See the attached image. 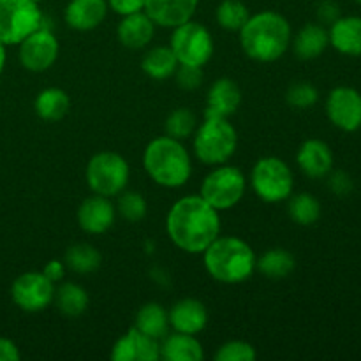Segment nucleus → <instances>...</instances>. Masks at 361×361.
<instances>
[{
	"mask_svg": "<svg viewBox=\"0 0 361 361\" xmlns=\"http://www.w3.org/2000/svg\"><path fill=\"white\" fill-rule=\"evenodd\" d=\"M166 231L180 250L203 254L221 235L219 210L201 196H185L169 208Z\"/></svg>",
	"mask_w": 361,
	"mask_h": 361,
	"instance_id": "nucleus-1",
	"label": "nucleus"
},
{
	"mask_svg": "<svg viewBox=\"0 0 361 361\" xmlns=\"http://www.w3.org/2000/svg\"><path fill=\"white\" fill-rule=\"evenodd\" d=\"M240 44L245 55L256 62H275L291 44V25L275 11L249 16L240 28Z\"/></svg>",
	"mask_w": 361,
	"mask_h": 361,
	"instance_id": "nucleus-2",
	"label": "nucleus"
},
{
	"mask_svg": "<svg viewBox=\"0 0 361 361\" xmlns=\"http://www.w3.org/2000/svg\"><path fill=\"white\" fill-rule=\"evenodd\" d=\"M204 268L212 279L222 284H242L256 270L252 247L236 236L219 235L203 252Z\"/></svg>",
	"mask_w": 361,
	"mask_h": 361,
	"instance_id": "nucleus-3",
	"label": "nucleus"
},
{
	"mask_svg": "<svg viewBox=\"0 0 361 361\" xmlns=\"http://www.w3.org/2000/svg\"><path fill=\"white\" fill-rule=\"evenodd\" d=\"M145 171L155 183L176 189L189 182L192 175V161L180 140L161 136L147 145L143 154Z\"/></svg>",
	"mask_w": 361,
	"mask_h": 361,
	"instance_id": "nucleus-4",
	"label": "nucleus"
},
{
	"mask_svg": "<svg viewBox=\"0 0 361 361\" xmlns=\"http://www.w3.org/2000/svg\"><path fill=\"white\" fill-rule=\"evenodd\" d=\"M238 134L224 116H204L194 134V154L207 166L226 164L235 155Z\"/></svg>",
	"mask_w": 361,
	"mask_h": 361,
	"instance_id": "nucleus-5",
	"label": "nucleus"
},
{
	"mask_svg": "<svg viewBox=\"0 0 361 361\" xmlns=\"http://www.w3.org/2000/svg\"><path fill=\"white\" fill-rule=\"evenodd\" d=\"M129 164L116 152H99L87 164V183L99 196H118L129 183Z\"/></svg>",
	"mask_w": 361,
	"mask_h": 361,
	"instance_id": "nucleus-6",
	"label": "nucleus"
},
{
	"mask_svg": "<svg viewBox=\"0 0 361 361\" xmlns=\"http://www.w3.org/2000/svg\"><path fill=\"white\" fill-rule=\"evenodd\" d=\"M247 189L245 175L235 166L219 164L214 171L204 176L200 196L215 210L226 212L235 208L242 201Z\"/></svg>",
	"mask_w": 361,
	"mask_h": 361,
	"instance_id": "nucleus-7",
	"label": "nucleus"
},
{
	"mask_svg": "<svg viewBox=\"0 0 361 361\" xmlns=\"http://www.w3.org/2000/svg\"><path fill=\"white\" fill-rule=\"evenodd\" d=\"M250 183L259 200L267 203H281L289 200L295 187L291 168L279 157H263L254 164Z\"/></svg>",
	"mask_w": 361,
	"mask_h": 361,
	"instance_id": "nucleus-8",
	"label": "nucleus"
},
{
	"mask_svg": "<svg viewBox=\"0 0 361 361\" xmlns=\"http://www.w3.org/2000/svg\"><path fill=\"white\" fill-rule=\"evenodd\" d=\"M42 18L39 4L34 0H0V42L20 44L41 27Z\"/></svg>",
	"mask_w": 361,
	"mask_h": 361,
	"instance_id": "nucleus-9",
	"label": "nucleus"
},
{
	"mask_svg": "<svg viewBox=\"0 0 361 361\" xmlns=\"http://www.w3.org/2000/svg\"><path fill=\"white\" fill-rule=\"evenodd\" d=\"M169 48L175 53L178 63L183 66H207L214 55V39L204 25L189 20L173 28Z\"/></svg>",
	"mask_w": 361,
	"mask_h": 361,
	"instance_id": "nucleus-10",
	"label": "nucleus"
},
{
	"mask_svg": "<svg viewBox=\"0 0 361 361\" xmlns=\"http://www.w3.org/2000/svg\"><path fill=\"white\" fill-rule=\"evenodd\" d=\"M324 108L331 126L342 133H356L361 129V92L358 88L348 85L331 88Z\"/></svg>",
	"mask_w": 361,
	"mask_h": 361,
	"instance_id": "nucleus-11",
	"label": "nucleus"
},
{
	"mask_svg": "<svg viewBox=\"0 0 361 361\" xmlns=\"http://www.w3.org/2000/svg\"><path fill=\"white\" fill-rule=\"evenodd\" d=\"M13 302L25 312H41L51 305L55 284L42 271L21 274L11 286Z\"/></svg>",
	"mask_w": 361,
	"mask_h": 361,
	"instance_id": "nucleus-12",
	"label": "nucleus"
},
{
	"mask_svg": "<svg viewBox=\"0 0 361 361\" xmlns=\"http://www.w3.org/2000/svg\"><path fill=\"white\" fill-rule=\"evenodd\" d=\"M59 51V41L53 32L46 28L44 18H42L41 27L20 42L18 55H20V62L25 69L32 71V73H42L56 62Z\"/></svg>",
	"mask_w": 361,
	"mask_h": 361,
	"instance_id": "nucleus-13",
	"label": "nucleus"
},
{
	"mask_svg": "<svg viewBox=\"0 0 361 361\" xmlns=\"http://www.w3.org/2000/svg\"><path fill=\"white\" fill-rule=\"evenodd\" d=\"M113 361H159L161 360V342L148 337L136 326L130 328L123 337L115 342L111 349Z\"/></svg>",
	"mask_w": 361,
	"mask_h": 361,
	"instance_id": "nucleus-14",
	"label": "nucleus"
},
{
	"mask_svg": "<svg viewBox=\"0 0 361 361\" xmlns=\"http://www.w3.org/2000/svg\"><path fill=\"white\" fill-rule=\"evenodd\" d=\"M78 224L83 229L85 233H90V235H102V233L108 231L113 224H115L116 219V208L115 204L109 201V197L94 196L87 197L83 203L78 208Z\"/></svg>",
	"mask_w": 361,
	"mask_h": 361,
	"instance_id": "nucleus-15",
	"label": "nucleus"
},
{
	"mask_svg": "<svg viewBox=\"0 0 361 361\" xmlns=\"http://www.w3.org/2000/svg\"><path fill=\"white\" fill-rule=\"evenodd\" d=\"M334 152H331L330 145L323 140H312L303 141L300 147L298 154H296V164L302 169L303 175L309 178H326L334 169Z\"/></svg>",
	"mask_w": 361,
	"mask_h": 361,
	"instance_id": "nucleus-16",
	"label": "nucleus"
},
{
	"mask_svg": "<svg viewBox=\"0 0 361 361\" xmlns=\"http://www.w3.org/2000/svg\"><path fill=\"white\" fill-rule=\"evenodd\" d=\"M200 0H145V13L159 27L175 28L192 20Z\"/></svg>",
	"mask_w": 361,
	"mask_h": 361,
	"instance_id": "nucleus-17",
	"label": "nucleus"
},
{
	"mask_svg": "<svg viewBox=\"0 0 361 361\" xmlns=\"http://www.w3.org/2000/svg\"><path fill=\"white\" fill-rule=\"evenodd\" d=\"M330 46L344 56H361V16H338L328 28Z\"/></svg>",
	"mask_w": 361,
	"mask_h": 361,
	"instance_id": "nucleus-18",
	"label": "nucleus"
},
{
	"mask_svg": "<svg viewBox=\"0 0 361 361\" xmlns=\"http://www.w3.org/2000/svg\"><path fill=\"white\" fill-rule=\"evenodd\" d=\"M169 326L180 334L196 335L208 324V310L203 302L196 298H183L176 302L168 312Z\"/></svg>",
	"mask_w": 361,
	"mask_h": 361,
	"instance_id": "nucleus-19",
	"label": "nucleus"
},
{
	"mask_svg": "<svg viewBox=\"0 0 361 361\" xmlns=\"http://www.w3.org/2000/svg\"><path fill=\"white\" fill-rule=\"evenodd\" d=\"M108 9V0H71L63 16L71 28L88 32L104 21Z\"/></svg>",
	"mask_w": 361,
	"mask_h": 361,
	"instance_id": "nucleus-20",
	"label": "nucleus"
},
{
	"mask_svg": "<svg viewBox=\"0 0 361 361\" xmlns=\"http://www.w3.org/2000/svg\"><path fill=\"white\" fill-rule=\"evenodd\" d=\"M242 102L240 87L229 78H219L210 87L207 95V109L204 116H231Z\"/></svg>",
	"mask_w": 361,
	"mask_h": 361,
	"instance_id": "nucleus-21",
	"label": "nucleus"
},
{
	"mask_svg": "<svg viewBox=\"0 0 361 361\" xmlns=\"http://www.w3.org/2000/svg\"><path fill=\"white\" fill-rule=\"evenodd\" d=\"M155 34V23L145 11L122 16L116 28V37L127 49H143L150 44Z\"/></svg>",
	"mask_w": 361,
	"mask_h": 361,
	"instance_id": "nucleus-22",
	"label": "nucleus"
},
{
	"mask_svg": "<svg viewBox=\"0 0 361 361\" xmlns=\"http://www.w3.org/2000/svg\"><path fill=\"white\" fill-rule=\"evenodd\" d=\"M204 351L201 342L194 335L175 331L166 335L161 342V360L168 361H201Z\"/></svg>",
	"mask_w": 361,
	"mask_h": 361,
	"instance_id": "nucleus-23",
	"label": "nucleus"
},
{
	"mask_svg": "<svg viewBox=\"0 0 361 361\" xmlns=\"http://www.w3.org/2000/svg\"><path fill=\"white\" fill-rule=\"evenodd\" d=\"M330 46L328 28L321 23H309L296 34L293 48L298 59L314 60L323 55Z\"/></svg>",
	"mask_w": 361,
	"mask_h": 361,
	"instance_id": "nucleus-24",
	"label": "nucleus"
},
{
	"mask_svg": "<svg viewBox=\"0 0 361 361\" xmlns=\"http://www.w3.org/2000/svg\"><path fill=\"white\" fill-rule=\"evenodd\" d=\"M35 113L46 122H59L69 113L71 99L66 90L59 87L44 88L41 94L35 97L34 102Z\"/></svg>",
	"mask_w": 361,
	"mask_h": 361,
	"instance_id": "nucleus-25",
	"label": "nucleus"
},
{
	"mask_svg": "<svg viewBox=\"0 0 361 361\" xmlns=\"http://www.w3.org/2000/svg\"><path fill=\"white\" fill-rule=\"evenodd\" d=\"M134 326L140 331H143L145 335H148V337L162 341L169 331L168 310L162 305H159V303H145L137 310Z\"/></svg>",
	"mask_w": 361,
	"mask_h": 361,
	"instance_id": "nucleus-26",
	"label": "nucleus"
},
{
	"mask_svg": "<svg viewBox=\"0 0 361 361\" xmlns=\"http://www.w3.org/2000/svg\"><path fill=\"white\" fill-rule=\"evenodd\" d=\"M296 259L289 250L270 249L261 257H256V270L271 281H281L295 271Z\"/></svg>",
	"mask_w": 361,
	"mask_h": 361,
	"instance_id": "nucleus-27",
	"label": "nucleus"
},
{
	"mask_svg": "<svg viewBox=\"0 0 361 361\" xmlns=\"http://www.w3.org/2000/svg\"><path fill=\"white\" fill-rule=\"evenodd\" d=\"M176 67H178V60H176L175 53L169 46L152 48L150 51L145 53L143 60H141V69L152 80L161 81L166 80V78H171L175 74Z\"/></svg>",
	"mask_w": 361,
	"mask_h": 361,
	"instance_id": "nucleus-28",
	"label": "nucleus"
},
{
	"mask_svg": "<svg viewBox=\"0 0 361 361\" xmlns=\"http://www.w3.org/2000/svg\"><path fill=\"white\" fill-rule=\"evenodd\" d=\"M55 305L66 317H78L88 309V295L81 286L74 284V282H66L55 289Z\"/></svg>",
	"mask_w": 361,
	"mask_h": 361,
	"instance_id": "nucleus-29",
	"label": "nucleus"
},
{
	"mask_svg": "<svg viewBox=\"0 0 361 361\" xmlns=\"http://www.w3.org/2000/svg\"><path fill=\"white\" fill-rule=\"evenodd\" d=\"M101 252L90 243H74L66 250V256H63L66 268L80 275L95 271L101 267Z\"/></svg>",
	"mask_w": 361,
	"mask_h": 361,
	"instance_id": "nucleus-30",
	"label": "nucleus"
},
{
	"mask_svg": "<svg viewBox=\"0 0 361 361\" xmlns=\"http://www.w3.org/2000/svg\"><path fill=\"white\" fill-rule=\"evenodd\" d=\"M321 203L316 196L309 192H300L289 196L288 214L291 221L298 226H314L321 217Z\"/></svg>",
	"mask_w": 361,
	"mask_h": 361,
	"instance_id": "nucleus-31",
	"label": "nucleus"
},
{
	"mask_svg": "<svg viewBox=\"0 0 361 361\" xmlns=\"http://www.w3.org/2000/svg\"><path fill=\"white\" fill-rule=\"evenodd\" d=\"M250 13L242 0H222L215 11V20L222 28L229 32H240L247 23Z\"/></svg>",
	"mask_w": 361,
	"mask_h": 361,
	"instance_id": "nucleus-32",
	"label": "nucleus"
},
{
	"mask_svg": "<svg viewBox=\"0 0 361 361\" xmlns=\"http://www.w3.org/2000/svg\"><path fill=\"white\" fill-rule=\"evenodd\" d=\"M166 136L175 137V140H187L192 136L197 129L196 113L187 108H176L175 111L169 113L164 123Z\"/></svg>",
	"mask_w": 361,
	"mask_h": 361,
	"instance_id": "nucleus-33",
	"label": "nucleus"
},
{
	"mask_svg": "<svg viewBox=\"0 0 361 361\" xmlns=\"http://www.w3.org/2000/svg\"><path fill=\"white\" fill-rule=\"evenodd\" d=\"M118 204H116V214L122 215L127 222H140L143 221L145 215H147V201L141 196L140 192H120L118 194Z\"/></svg>",
	"mask_w": 361,
	"mask_h": 361,
	"instance_id": "nucleus-34",
	"label": "nucleus"
},
{
	"mask_svg": "<svg viewBox=\"0 0 361 361\" xmlns=\"http://www.w3.org/2000/svg\"><path fill=\"white\" fill-rule=\"evenodd\" d=\"M286 101L291 108L296 109H309L317 104L319 101V90L312 83H295L286 92Z\"/></svg>",
	"mask_w": 361,
	"mask_h": 361,
	"instance_id": "nucleus-35",
	"label": "nucleus"
},
{
	"mask_svg": "<svg viewBox=\"0 0 361 361\" xmlns=\"http://www.w3.org/2000/svg\"><path fill=\"white\" fill-rule=\"evenodd\" d=\"M256 358V348L245 341H229L215 353V361H254Z\"/></svg>",
	"mask_w": 361,
	"mask_h": 361,
	"instance_id": "nucleus-36",
	"label": "nucleus"
},
{
	"mask_svg": "<svg viewBox=\"0 0 361 361\" xmlns=\"http://www.w3.org/2000/svg\"><path fill=\"white\" fill-rule=\"evenodd\" d=\"M173 76H175L176 85L180 88H183V90H196L203 83V67L178 63Z\"/></svg>",
	"mask_w": 361,
	"mask_h": 361,
	"instance_id": "nucleus-37",
	"label": "nucleus"
},
{
	"mask_svg": "<svg viewBox=\"0 0 361 361\" xmlns=\"http://www.w3.org/2000/svg\"><path fill=\"white\" fill-rule=\"evenodd\" d=\"M328 185H330L331 192L338 197H345L355 190V182L353 176L345 171H334L328 175Z\"/></svg>",
	"mask_w": 361,
	"mask_h": 361,
	"instance_id": "nucleus-38",
	"label": "nucleus"
},
{
	"mask_svg": "<svg viewBox=\"0 0 361 361\" xmlns=\"http://www.w3.org/2000/svg\"><path fill=\"white\" fill-rule=\"evenodd\" d=\"M108 7L120 16H129L145 11V0H108Z\"/></svg>",
	"mask_w": 361,
	"mask_h": 361,
	"instance_id": "nucleus-39",
	"label": "nucleus"
},
{
	"mask_svg": "<svg viewBox=\"0 0 361 361\" xmlns=\"http://www.w3.org/2000/svg\"><path fill=\"white\" fill-rule=\"evenodd\" d=\"M338 16H341V9H338V4L334 2V0H323L317 7V18L323 23L331 25Z\"/></svg>",
	"mask_w": 361,
	"mask_h": 361,
	"instance_id": "nucleus-40",
	"label": "nucleus"
},
{
	"mask_svg": "<svg viewBox=\"0 0 361 361\" xmlns=\"http://www.w3.org/2000/svg\"><path fill=\"white\" fill-rule=\"evenodd\" d=\"M66 264H63V261H59V259H53V261H48L44 267V270H42V274L46 275V277L49 279V281L55 284V282H60L63 279V275H66Z\"/></svg>",
	"mask_w": 361,
	"mask_h": 361,
	"instance_id": "nucleus-41",
	"label": "nucleus"
},
{
	"mask_svg": "<svg viewBox=\"0 0 361 361\" xmlns=\"http://www.w3.org/2000/svg\"><path fill=\"white\" fill-rule=\"evenodd\" d=\"M21 358L20 349L9 338L0 337V361H18Z\"/></svg>",
	"mask_w": 361,
	"mask_h": 361,
	"instance_id": "nucleus-42",
	"label": "nucleus"
},
{
	"mask_svg": "<svg viewBox=\"0 0 361 361\" xmlns=\"http://www.w3.org/2000/svg\"><path fill=\"white\" fill-rule=\"evenodd\" d=\"M4 66H6V44L0 42V74H2Z\"/></svg>",
	"mask_w": 361,
	"mask_h": 361,
	"instance_id": "nucleus-43",
	"label": "nucleus"
},
{
	"mask_svg": "<svg viewBox=\"0 0 361 361\" xmlns=\"http://www.w3.org/2000/svg\"><path fill=\"white\" fill-rule=\"evenodd\" d=\"M355 2H358V4H360V6H361V0H355Z\"/></svg>",
	"mask_w": 361,
	"mask_h": 361,
	"instance_id": "nucleus-44",
	"label": "nucleus"
},
{
	"mask_svg": "<svg viewBox=\"0 0 361 361\" xmlns=\"http://www.w3.org/2000/svg\"><path fill=\"white\" fill-rule=\"evenodd\" d=\"M34 2H37V4H39V2H42V0H34Z\"/></svg>",
	"mask_w": 361,
	"mask_h": 361,
	"instance_id": "nucleus-45",
	"label": "nucleus"
}]
</instances>
